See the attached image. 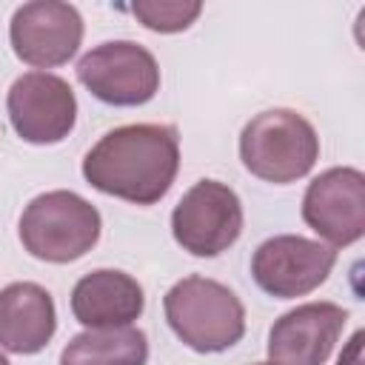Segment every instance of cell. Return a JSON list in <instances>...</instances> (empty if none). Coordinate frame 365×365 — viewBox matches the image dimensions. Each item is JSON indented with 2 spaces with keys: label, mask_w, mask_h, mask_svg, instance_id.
<instances>
[{
  "label": "cell",
  "mask_w": 365,
  "mask_h": 365,
  "mask_svg": "<svg viewBox=\"0 0 365 365\" xmlns=\"http://www.w3.org/2000/svg\"><path fill=\"white\" fill-rule=\"evenodd\" d=\"M180 168L174 125L134 123L108 131L83 160V177L103 194L151 205L171 188Z\"/></svg>",
  "instance_id": "6da1fadb"
},
{
  "label": "cell",
  "mask_w": 365,
  "mask_h": 365,
  "mask_svg": "<svg viewBox=\"0 0 365 365\" xmlns=\"http://www.w3.org/2000/svg\"><path fill=\"white\" fill-rule=\"evenodd\" d=\"M171 331L200 354L231 348L245 334V308L231 288L208 277L180 279L163 299Z\"/></svg>",
  "instance_id": "7a4b0ae2"
},
{
  "label": "cell",
  "mask_w": 365,
  "mask_h": 365,
  "mask_svg": "<svg viewBox=\"0 0 365 365\" xmlns=\"http://www.w3.org/2000/svg\"><path fill=\"white\" fill-rule=\"evenodd\" d=\"M240 157L254 177L285 185L314 168L319 157V137L302 114L291 108H271L242 128Z\"/></svg>",
  "instance_id": "3957f363"
},
{
  "label": "cell",
  "mask_w": 365,
  "mask_h": 365,
  "mask_svg": "<svg viewBox=\"0 0 365 365\" xmlns=\"http://www.w3.org/2000/svg\"><path fill=\"white\" fill-rule=\"evenodd\" d=\"M100 237L97 208L74 191L34 197L20 217L23 248L46 262H71L94 248Z\"/></svg>",
  "instance_id": "277c9868"
},
{
  "label": "cell",
  "mask_w": 365,
  "mask_h": 365,
  "mask_svg": "<svg viewBox=\"0 0 365 365\" xmlns=\"http://www.w3.org/2000/svg\"><path fill=\"white\" fill-rule=\"evenodd\" d=\"M171 231L188 254L217 257L234 245L242 231V202L228 185L217 180H200L177 202L171 214Z\"/></svg>",
  "instance_id": "5b68a950"
},
{
  "label": "cell",
  "mask_w": 365,
  "mask_h": 365,
  "mask_svg": "<svg viewBox=\"0 0 365 365\" xmlns=\"http://www.w3.org/2000/svg\"><path fill=\"white\" fill-rule=\"evenodd\" d=\"M77 77L108 106H143L160 88L154 54L131 40H114L91 48L77 63Z\"/></svg>",
  "instance_id": "8992f818"
},
{
  "label": "cell",
  "mask_w": 365,
  "mask_h": 365,
  "mask_svg": "<svg viewBox=\"0 0 365 365\" xmlns=\"http://www.w3.org/2000/svg\"><path fill=\"white\" fill-rule=\"evenodd\" d=\"M336 262V251L317 240L282 234L265 240L251 259L257 285L279 299H294L322 285Z\"/></svg>",
  "instance_id": "52a82bcc"
},
{
  "label": "cell",
  "mask_w": 365,
  "mask_h": 365,
  "mask_svg": "<svg viewBox=\"0 0 365 365\" xmlns=\"http://www.w3.org/2000/svg\"><path fill=\"white\" fill-rule=\"evenodd\" d=\"M9 120L17 137L26 143H60L77 117V100L71 86L46 71H29L17 77L9 88Z\"/></svg>",
  "instance_id": "ba28073f"
},
{
  "label": "cell",
  "mask_w": 365,
  "mask_h": 365,
  "mask_svg": "<svg viewBox=\"0 0 365 365\" xmlns=\"http://www.w3.org/2000/svg\"><path fill=\"white\" fill-rule=\"evenodd\" d=\"M9 37L14 54L23 63L40 68L63 66L80 48L83 17L71 3L34 0L14 11Z\"/></svg>",
  "instance_id": "9c48e42d"
},
{
  "label": "cell",
  "mask_w": 365,
  "mask_h": 365,
  "mask_svg": "<svg viewBox=\"0 0 365 365\" xmlns=\"http://www.w3.org/2000/svg\"><path fill=\"white\" fill-rule=\"evenodd\" d=\"M302 220L331 245H351L365 234V177L356 168H328L305 191Z\"/></svg>",
  "instance_id": "30bf717a"
},
{
  "label": "cell",
  "mask_w": 365,
  "mask_h": 365,
  "mask_svg": "<svg viewBox=\"0 0 365 365\" xmlns=\"http://www.w3.org/2000/svg\"><path fill=\"white\" fill-rule=\"evenodd\" d=\"M345 319V308L334 302H308L282 314L268 334L271 365H322L331 356Z\"/></svg>",
  "instance_id": "8fae6325"
},
{
  "label": "cell",
  "mask_w": 365,
  "mask_h": 365,
  "mask_svg": "<svg viewBox=\"0 0 365 365\" xmlns=\"http://www.w3.org/2000/svg\"><path fill=\"white\" fill-rule=\"evenodd\" d=\"M145 297L134 277L111 268L86 274L71 291V311L86 328H123L143 314Z\"/></svg>",
  "instance_id": "7c38bea8"
},
{
  "label": "cell",
  "mask_w": 365,
  "mask_h": 365,
  "mask_svg": "<svg viewBox=\"0 0 365 365\" xmlns=\"http://www.w3.org/2000/svg\"><path fill=\"white\" fill-rule=\"evenodd\" d=\"M57 328L51 294L37 282H11L0 291V348L37 354Z\"/></svg>",
  "instance_id": "4fadbf2b"
},
{
  "label": "cell",
  "mask_w": 365,
  "mask_h": 365,
  "mask_svg": "<svg viewBox=\"0 0 365 365\" xmlns=\"http://www.w3.org/2000/svg\"><path fill=\"white\" fill-rule=\"evenodd\" d=\"M148 339L140 328H94L77 334L60 354V365H145Z\"/></svg>",
  "instance_id": "5bb4252c"
},
{
  "label": "cell",
  "mask_w": 365,
  "mask_h": 365,
  "mask_svg": "<svg viewBox=\"0 0 365 365\" xmlns=\"http://www.w3.org/2000/svg\"><path fill=\"white\" fill-rule=\"evenodd\" d=\"M131 11H134V17L145 26V29H151V31H165V34H171V31H182V29H188L197 17H200V11H202V3H197V0H140V3H134L131 6Z\"/></svg>",
  "instance_id": "9a60e30c"
},
{
  "label": "cell",
  "mask_w": 365,
  "mask_h": 365,
  "mask_svg": "<svg viewBox=\"0 0 365 365\" xmlns=\"http://www.w3.org/2000/svg\"><path fill=\"white\" fill-rule=\"evenodd\" d=\"M336 365H362V331H356L348 342V348L342 351Z\"/></svg>",
  "instance_id": "2e32d148"
},
{
  "label": "cell",
  "mask_w": 365,
  "mask_h": 365,
  "mask_svg": "<svg viewBox=\"0 0 365 365\" xmlns=\"http://www.w3.org/2000/svg\"><path fill=\"white\" fill-rule=\"evenodd\" d=\"M0 365H11V362H9V359H6L3 354H0Z\"/></svg>",
  "instance_id": "e0dca14e"
},
{
  "label": "cell",
  "mask_w": 365,
  "mask_h": 365,
  "mask_svg": "<svg viewBox=\"0 0 365 365\" xmlns=\"http://www.w3.org/2000/svg\"><path fill=\"white\" fill-rule=\"evenodd\" d=\"M257 365H271V362H257Z\"/></svg>",
  "instance_id": "ac0fdd59"
}]
</instances>
